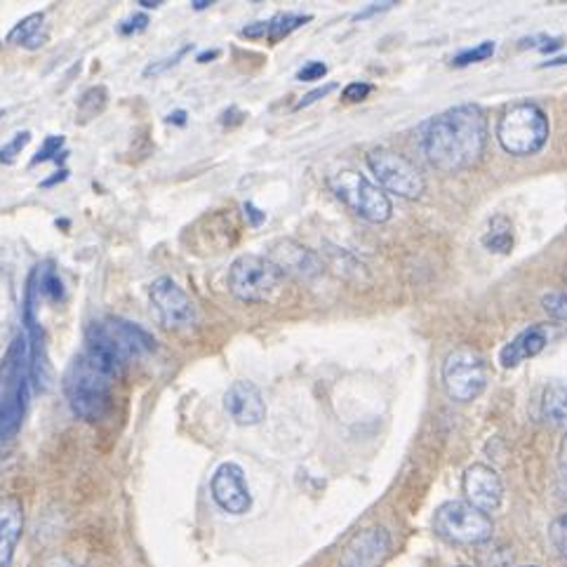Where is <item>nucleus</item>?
<instances>
[{
  "label": "nucleus",
  "instance_id": "11",
  "mask_svg": "<svg viewBox=\"0 0 567 567\" xmlns=\"http://www.w3.org/2000/svg\"><path fill=\"white\" fill-rule=\"evenodd\" d=\"M210 493L221 512L243 516L252 508V493L245 481V471L236 462H224L217 466L210 481Z\"/></svg>",
  "mask_w": 567,
  "mask_h": 567
},
{
  "label": "nucleus",
  "instance_id": "9",
  "mask_svg": "<svg viewBox=\"0 0 567 567\" xmlns=\"http://www.w3.org/2000/svg\"><path fill=\"white\" fill-rule=\"evenodd\" d=\"M368 167L386 192L401 196V198H420L424 194V177L420 169L414 167L405 156L395 154L391 148H372L368 154Z\"/></svg>",
  "mask_w": 567,
  "mask_h": 567
},
{
  "label": "nucleus",
  "instance_id": "7",
  "mask_svg": "<svg viewBox=\"0 0 567 567\" xmlns=\"http://www.w3.org/2000/svg\"><path fill=\"white\" fill-rule=\"evenodd\" d=\"M332 194L342 200L349 210L372 224H382L391 217L393 205L380 186H374L365 175L344 169L328 179Z\"/></svg>",
  "mask_w": 567,
  "mask_h": 567
},
{
  "label": "nucleus",
  "instance_id": "22",
  "mask_svg": "<svg viewBox=\"0 0 567 567\" xmlns=\"http://www.w3.org/2000/svg\"><path fill=\"white\" fill-rule=\"evenodd\" d=\"M33 276H35L38 292H41V297H45L50 301H64L66 299L64 280H62L60 271H56V267H54L52 261L38 264V267L33 269Z\"/></svg>",
  "mask_w": 567,
  "mask_h": 567
},
{
  "label": "nucleus",
  "instance_id": "41",
  "mask_svg": "<svg viewBox=\"0 0 567 567\" xmlns=\"http://www.w3.org/2000/svg\"><path fill=\"white\" fill-rule=\"evenodd\" d=\"M558 464H560V474L567 478V433H565V439L558 450Z\"/></svg>",
  "mask_w": 567,
  "mask_h": 567
},
{
  "label": "nucleus",
  "instance_id": "20",
  "mask_svg": "<svg viewBox=\"0 0 567 567\" xmlns=\"http://www.w3.org/2000/svg\"><path fill=\"white\" fill-rule=\"evenodd\" d=\"M542 417L554 426L567 429V384H549L542 395Z\"/></svg>",
  "mask_w": 567,
  "mask_h": 567
},
{
  "label": "nucleus",
  "instance_id": "15",
  "mask_svg": "<svg viewBox=\"0 0 567 567\" xmlns=\"http://www.w3.org/2000/svg\"><path fill=\"white\" fill-rule=\"evenodd\" d=\"M269 259L286 276L311 280L323 274V261H320V257L313 250L305 248V245H299L297 240H278L271 248Z\"/></svg>",
  "mask_w": 567,
  "mask_h": 567
},
{
  "label": "nucleus",
  "instance_id": "10",
  "mask_svg": "<svg viewBox=\"0 0 567 567\" xmlns=\"http://www.w3.org/2000/svg\"><path fill=\"white\" fill-rule=\"evenodd\" d=\"M151 307L158 313L161 326L167 330H184L196 326L198 309L194 299L188 297L169 276H161L148 288Z\"/></svg>",
  "mask_w": 567,
  "mask_h": 567
},
{
  "label": "nucleus",
  "instance_id": "16",
  "mask_svg": "<svg viewBox=\"0 0 567 567\" xmlns=\"http://www.w3.org/2000/svg\"><path fill=\"white\" fill-rule=\"evenodd\" d=\"M102 323H104L106 332L111 334L113 342H116L118 349L127 355V361L156 351V337L146 332L142 326L132 323V320H125L121 316H109L102 320Z\"/></svg>",
  "mask_w": 567,
  "mask_h": 567
},
{
  "label": "nucleus",
  "instance_id": "8",
  "mask_svg": "<svg viewBox=\"0 0 567 567\" xmlns=\"http://www.w3.org/2000/svg\"><path fill=\"white\" fill-rule=\"evenodd\" d=\"M487 384V368L483 355L474 349L452 351L443 363V386L452 401L468 403L478 399Z\"/></svg>",
  "mask_w": 567,
  "mask_h": 567
},
{
  "label": "nucleus",
  "instance_id": "34",
  "mask_svg": "<svg viewBox=\"0 0 567 567\" xmlns=\"http://www.w3.org/2000/svg\"><path fill=\"white\" fill-rule=\"evenodd\" d=\"M370 92H372L370 83H349L342 92V97L347 102H363V100L370 97Z\"/></svg>",
  "mask_w": 567,
  "mask_h": 567
},
{
  "label": "nucleus",
  "instance_id": "3",
  "mask_svg": "<svg viewBox=\"0 0 567 567\" xmlns=\"http://www.w3.org/2000/svg\"><path fill=\"white\" fill-rule=\"evenodd\" d=\"M113 380L87 365L79 355L64 377V393L71 412L85 422H102L113 408Z\"/></svg>",
  "mask_w": 567,
  "mask_h": 567
},
{
  "label": "nucleus",
  "instance_id": "35",
  "mask_svg": "<svg viewBox=\"0 0 567 567\" xmlns=\"http://www.w3.org/2000/svg\"><path fill=\"white\" fill-rule=\"evenodd\" d=\"M332 90H334V83H328V85H323V87H316V90H311L309 94H305V97H301V100L295 104V109H307V106L316 104L318 100L328 97V94H330Z\"/></svg>",
  "mask_w": 567,
  "mask_h": 567
},
{
  "label": "nucleus",
  "instance_id": "14",
  "mask_svg": "<svg viewBox=\"0 0 567 567\" xmlns=\"http://www.w3.org/2000/svg\"><path fill=\"white\" fill-rule=\"evenodd\" d=\"M224 408L238 426H257L267 417V401L257 384L238 380L224 393Z\"/></svg>",
  "mask_w": 567,
  "mask_h": 567
},
{
  "label": "nucleus",
  "instance_id": "19",
  "mask_svg": "<svg viewBox=\"0 0 567 567\" xmlns=\"http://www.w3.org/2000/svg\"><path fill=\"white\" fill-rule=\"evenodd\" d=\"M48 27H45V14L43 12H33L24 17L22 22L14 24V29L8 33V43L12 45H22L27 50H38L48 43Z\"/></svg>",
  "mask_w": 567,
  "mask_h": 567
},
{
  "label": "nucleus",
  "instance_id": "45",
  "mask_svg": "<svg viewBox=\"0 0 567 567\" xmlns=\"http://www.w3.org/2000/svg\"><path fill=\"white\" fill-rule=\"evenodd\" d=\"M210 6H215L213 0H194V3H192V8H194V10H198V12H200V10H207Z\"/></svg>",
  "mask_w": 567,
  "mask_h": 567
},
{
  "label": "nucleus",
  "instance_id": "48",
  "mask_svg": "<svg viewBox=\"0 0 567 567\" xmlns=\"http://www.w3.org/2000/svg\"><path fill=\"white\" fill-rule=\"evenodd\" d=\"M520 567H537V565H520Z\"/></svg>",
  "mask_w": 567,
  "mask_h": 567
},
{
  "label": "nucleus",
  "instance_id": "50",
  "mask_svg": "<svg viewBox=\"0 0 567 567\" xmlns=\"http://www.w3.org/2000/svg\"><path fill=\"white\" fill-rule=\"evenodd\" d=\"M565 280H567V271H565Z\"/></svg>",
  "mask_w": 567,
  "mask_h": 567
},
{
  "label": "nucleus",
  "instance_id": "24",
  "mask_svg": "<svg viewBox=\"0 0 567 567\" xmlns=\"http://www.w3.org/2000/svg\"><path fill=\"white\" fill-rule=\"evenodd\" d=\"M109 104V92L104 85H92L79 97V113L83 121L97 118Z\"/></svg>",
  "mask_w": 567,
  "mask_h": 567
},
{
  "label": "nucleus",
  "instance_id": "51",
  "mask_svg": "<svg viewBox=\"0 0 567 567\" xmlns=\"http://www.w3.org/2000/svg\"><path fill=\"white\" fill-rule=\"evenodd\" d=\"M0 116H3V113H0Z\"/></svg>",
  "mask_w": 567,
  "mask_h": 567
},
{
  "label": "nucleus",
  "instance_id": "2",
  "mask_svg": "<svg viewBox=\"0 0 567 567\" xmlns=\"http://www.w3.org/2000/svg\"><path fill=\"white\" fill-rule=\"evenodd\" d=\"M31 355L24 332H17L0 361V443L22 431L31 399Z\"/></svg>",
  "mask_w": 567,
  "mask_h": 567
},
{
  "label": "nucleus",
  "instance_id": "39",
  "mask_svg": "<svg viewBox=\"0 0 567 567\" xmlns=\"http://www.w3.org/2000/svg\"><path fill=\"white\" fill-rule=\"evenodd\" d=\"M245 121V113L238 109V106H231V109H226L221 116H219V123L224 125V127H234V125H240Z\"/></svg>",
  "mask_w": 567,
  "mask_h": 567
},
{
  "label": "nucleus",
  "instance_id": "23",
  "mask_svg": "<svg viewBox=\"0 0 567 567\" xmlns=\"http://www.w3.org/2000/svg\"><path fill=\"white\" fill-rule=\"evenodd\" d=\"M311 14H297V12H282L276 14L274 19H269V33L267 38L271 43L282 41V38H288L290 33H295L297 29H301L305 24L311 22Z\"/></svg>",
  "mask_w": 567,
  "mask_h": 567
},
{
  "label": "nucleus",
  "instance_id": "28",
  "mask_svg": "<svg viewBox=\"0 0 567 567\" xmlns=\"http://www.w3.org/2000/svg\"><path fill=\"white\" fill-rule=\"evenodd\" d=\"M194 50V45L188 43V45H184V48H179L175 54H169V56H165V60H161V62H154V64H148L146 69H144V75L146 79H151V75H161V73H165V71H169L173 66H177L184 56Z\"/></svg>",
  "mask_w": 567,
  "mask_h": 567
},
{
  "label": "nucleus",
  "instance_id": "1",
  "mask_svg": "<svg viewBox=\"0 0 567 567\" xmlns=\"http://www.w3.org/2000/svg\"><path fill=\"white\" fill-rule=\"evenodd\" d=\"M487 144V121L478 104L452 106L422 127V151L441 173L476 165Z\"/></svg>",
  "mask_w": 567,
  "mask_h": 567
},
{
  "label": "nucleus",
  "instance_id": "4",
  "mask_svg": "<svg viewBox=\"0 0 567 567\" xmlns=\"http://www.w3.org/2000/svg\"><path fill=\"white\" fill-rule=\"evenodd\" d=\"M549 118L546 113L533 104L520 102L504 111L497 123L499 146L512 156H535L549 142Z\"/></svg>",
  "mask_w": 567,
  "mask_h": 567
},
{
  "label": "nucleus",
  "instance_id": "31",
  "mask_svg": "<svg viewBox=\"0 0 567 567\" xmlns=\"http://www.w3.org/2000/svg\"><path fill=\"white\" fill-rule=\"evenodd\" d=\"M520 48H533V50H539V52H556L563 48V38L558 35H533V38H523L520 41Z\"/></svg>",
  "mask_w": 567,
  "mask_h": 567
},
{
  "label": "nucleus",
  "instance_id": "44",
  "mask_svg": "<svg viewBox=\"0 0 567 567\" xmlns=\"http://www.w3.org/2000/svg\"><path fill=\"white\" fill-rule=\"evenodd\" d=\"M66 177H69V169H66V167H62V169H60V173H54V177L45 179V182H43V186H54L56 182H64Z\"/></svg>",
  "mask_w": 567,
  "mask_h": 567
},
{
  "label": "nucleus",
  "instance_id": "33",
  "mask_svg": "<svg viewBox=\"0 0 567 567\" xmlns=\"http://www.w3.org/2000/svg\"><path fill=\"white\" fill-rule=\"evenodd\" d=\"M146 27H148V14L140 12V14H132V17H127L125 22H121L118 31H121L123 35H135V33L146 31Z\"/></svg>",
  "mask_w": 567,
  "mask_h": 567
},
{
  "label": "nucleus",
  "instance_id": "49",
  "mask_svg": "<svg viewBox=\"0 0 567 567\" xmlns=\"http://www.w3.org/2000/svg\"><path fill=\"white\" fill-rule=\"evenodd\" d=\"M455 567H468V565H455Z\"/></svg>",
  "mask_w": 567,
  "mask_h": 567
},
{
  "label": "nucleus",
  "instance_id": "12",
  "mask_svg": "<svg viewBox=\"0 0 567 567\" xmlns=\"http://www.w3.org/2000/svg\"><path fill=\"white\" fill-rule=\"evenodd\" d=\"M391 554V535L386 527L372 525L355 533L339 556V567H380Z\"/></svg>",
  "mask_w": 567,
  "mask_h": 567
},
{
  "label": "nucleus",
  "instance_id": "25",
  "mask_svg": "<svg viewBox=\"0 0 567 567\" xmlns=\"http://www.w3.org/2000/svg\"><path fill=\"white\" fill-rule=\"evenodd\" d=\"M69 156V151H64V137L62 135H50L43 140L41 148H38V154L31 158V165H41L48 161H54L56 165L64 163Z\"/></svg>",
  "mask_w": 567,
  "mask_h": 567
},
{
  "label": "nucleus",
  "instance_id": "5",
  "mask_svg": "<svg viewBox=\"0 0 567 567\" xmlns=\"http://www.w3.org/2000/svg\"><path fill=\"white\" fill-rule=\"evenodd\" d=\"M282 274L269 257L240 255L229 267V290L248 305H267L282 286Z\"/></svg>",
  "mask_w": 567,
  "mask_h": 567
},
{
  "label": "nucleus",
  "instance_id": "18",
  "mask_svg": "<svg viewBox=\"0 0 567 567\" xmlns=\"http://www.w3.org/2000/svg\"><path fill=\"white\" fill-rule=\"evenodd\" d=\"M549 344V332H546L544 326H533L516 334L512 342H508L502 353H499V363L502 368H516L527 358H535L544 351V347Z\"/></svg>",
  "mask_w": 567,
  "mask_h": 567
},
{
  "label": "nucleus",
  "instance_id": "40",
  "mask_svg": "<svg viewBox=\"0 0 567 567\" xmlns=\"http://www.w3.org/2000/svg\"><path fill=\"white\" fill-rule=\"evenodd\" d=\"M243 210H245V217H248V224L255 226V229H257V226H261L264 221H267V213H261L255 203H245Z\"/></svg>",
  "mask_w": 567,
  "mask_h": 567
},
{
  "label": "nucleus",
  "instance_id": "13",
  "mask_svg": "<svg viewBox=\"0 0 567 567\" xmlns=\"http://www.w3.org/2000/svg\"><path fill=\"white\" fill-rule=\"evenodd\" d=\"M462 493L471 506L481 508L483 514H493L502 506L504 485L493 466L474 464L464 471Z\"/></svg>",
  "mask_w": 567,
  "mask_h": 567
},
{
  "label": "nucleus",
  "instance_id": "32",
  "mask_svg": "<svg viewBox=\"0 0 567 567\" xmlns=\"http://www.w3.org/2000/svg\"><path fill=\"white\" fill-rule=\"evenodd\" d=\"M328 73V66L323 64V62H307L305 66H301L299 71H297V81H301V83H313V81H320L323 79V75Z\"/></svg>",
  "mask_w": 567,
  "mask_h": 567
},
{
  "label": "nucleus",
  "instance_id": "26",
  "mask_svg": "<svg viewBox=\"0 0 567 567\" xmlns=\"http://www.w3.org/2000/svg\"><path fill=\"white\" fill-rule=\"evenodd\" d=\"M495 50H497L495 41H483L476 48H466L460 54H455V60H452V66L464 69V66H471V64L485 62V60H489V56L495 54Z\"/></svg>",
  "mask_w": 567,
  "mask_h": 567
},
{
  "label": "nucleus",
  "instance_id": "29",
  "mask_svg": "<svg viewBox=\"0 0 567 567\" xmlns=\"http://www.w3.org/2000/svg\"><path fill=\"white\" fill-rule=\"evenodd\" d=\"M542 307L556 320H563L567 323V295L565 292H549L542 297Z\"/></svg>",
  "mask_w": 567,
  "mask_h": 567
},
{
  "label": "nucleus",
  "instance_id": "46",
  "mask_svg": "<svg viewBox=\"0 0 567 567\" xmlns=\"http://www.w3.org/2000/svg\"><path fill=\"white\" fill-rule=\"evenodd\" d=\"M137 6H142L144 10H156V8H161L163 3H161V0H154V3H148V0H140Z\"/></svg>",
  "mask_w": 567,
  "mask_h": 567
},
{
  "label": "nucleus",
  "instance_id": "27",
  "mask_svg": "<svg viewBox=\"0 0 567 567\" xmlns=\"http://www.w3.org/2000/svg\"><path fill=\"white\" fill-rule=\"evenodd\" d=\"M29 142H31V132L29 130L17 132V135L8 144L0 146V163L12 165L17 161V156H22V151L29 146Z\"/></svg>",
  "mask_w": 567,
  "mask_h": 567
},
{
  "label": "nucleus",
  "instance_id": "17",
  "mask_svg": "<svg viewBox=\"0 0 567 567\" xmlns=\"http://www.w3.org/2000/svg\"><path fill=\"white\" fill-rule=\"evenodd\" d=\"M24 533V506L17 497L0 495V567H10Z\"/></svg>",
  "mask_w": 567,
  "mask_h": 567
},
{
  "label": "nucleus",
  "instance_id": "37",
  "mask_svg": "<svg viewBox=\"0 0 567 567\" xmlns=\"http://www.w3.org/2000/svg\"><path fill=\"white\" fill-rule=\"evenodd\" d=\"M393 6H395L393 0H386V3H370V6L363 8L361 12L353 14V22H363V19H370V17H374V14H382V12L391 10Z\"/></svg>",
  "mask_w": 567,
  "mask_h": 567
},
{
  "label": "nucleus",
  "instance_id": "47",
  "mask_svg": "<svg viewBox=\"0 0 567 567\" xmlns=\"http://www.w3.org/2000/svg\"><path fill=\"white\" fill-rule=\"evenodd\" d=\"M563 64H567V56H558V60H551V62H546L542 66H563Z\"/></svg>",
  "mask_w": 567,
  "mask_h": 567
},
{
  "label": "nucleus",
  "instance_id": "6",
  "mask_svg": "<svg viewBox=\"0 0 567 567\" xmlns=\"http://www.w3.org/2000/svg\"><path fill=\"white\" fill-rule=\"evenodd\" d=\"M433 530L450 544L476 546L493 539L495 523L481 508L471 506L466 499H452L436 508V514H433Z\"/></svg>",
  "mask_w": 567,
  "mask_h": 567
},
{
  "label": "nucleus",
  "instance_id": "38",
  "mask_svg": "<svg viewBox=\"0 0 567 567\" xmlns=\"http://www.w3.org/2000/svg\"><path fill=\"white\" fill-rule=\"evenodd\" d=\"M269 33V22H255V24H248L240 29V35L250 38V41H259V38H267Z\"/></svg>",
  "mask_w": 567,
  "mask_h": 567
},
{
  "label": "nucleus",
  "instance_id": "30",
  "mask_svg": "<svg viewBox=\"0 0 567 567\" xmlns=\"http://www.w3.org/2000/svg\"><path fill=\"white\" fill-rule=\"evenodd\" d=\"M549 537H551L554 549L567 560V514H560L551 520Z\"/></svg>",
  "mask_w": 567,
  "mask_h": 567
},
{
  "label": "nucleus",
  "instance_id": "42",
  "mask_svg": "<svg viewBox=\"0 0 567 567\" xmlns=\"http://www.w3.org/2000/svg\"><path fill=\"white\" fill-rule=\"evenodd\" d=\"M186 118H188V113L186 111H173V113H169V116H167V123H173V125H186Z\"/></svg>",
  "mask_w": 567,
  "mask_h": 567
},
{
  "label": "nucleus",
  "instance_id": "43",
  "mask_svg": "<svg viewBox=\"0 0 567 567\" xmlns=\"http://www.w3.org/2000/svg\"><path fill=\"white\" fill-rule=\"evenodd\" d=\"M217 56H219V50H205V52H200V54L196 56V62H198V64H207V62L217 60Z\"/></svg>",
  "mask_w": 567,
  "mask_h": 567
},
{
  "label": "nucleus",
  "instance_id": "36",
  "mask_svg": "<svg viewBox=\"0 0 567 567\" xmlns=\"http://www.w3.org/2000/svg\"><path fill=\"white\" fill-rule=\"evenodd\" d=\"M29 567H75V563L69 556H64V554H50V556L38 558Z\"/></svg>",
  "mask_w": 567,
  "mask_h": 567
},
{
  "label": "nucleus",
  "instance_id": "21",
  "mask_svg": "<svg viewBox=\"0 0 567 567\" xmlns=\"http://www.w3.org/2000/svg\"><path fill=\"white\" fill-rule=\"evenodd\" d=\"M483 245L487 252L495 255H508L514 248V224L508 221L504 215H497L489 219V229L483 236Z\"/></svg>",
  "mask_w": 567,
  "mask_h": 567
}]
</instances>
